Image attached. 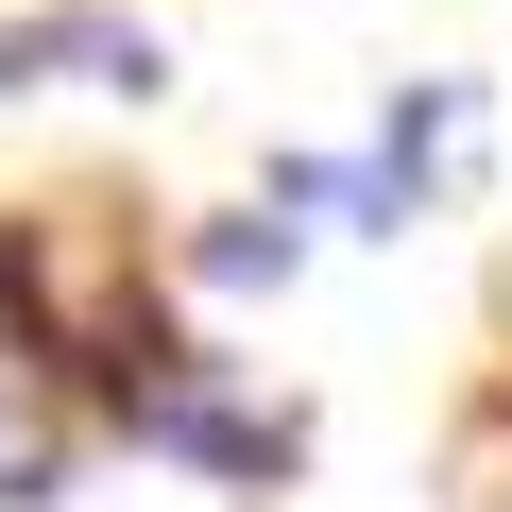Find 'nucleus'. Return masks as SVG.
Returning <instances> with one entry per match:
<instances>
[{"mask_svg":"<svg viewBox=\"0 0 512 512\" xmlns=\"http://www.w3.org/2000/svg\"><path fill=\"white\" fill-rule=\"evenodd\" d=\"M291 256H308L291 222H205V239H188V274H205V291H291Z\"/></svg>","mask_w":512,"mask_h":512,"instance_id":"1","label":"nucleus"},{"mask_svg":"<svg viewBox=\"0 0 512 512\" xmlns=\"http://www.w3.org/2000/svg\"><path fill=\"white\" fill-rule=\"evenodd\" d=\"M69 495V444H52V410H18L0 393V512H52Z\"/></svg>","mask_w":512,"mask_h":512,"instance_id":"2","label":"nucleus"}]
</instances>
